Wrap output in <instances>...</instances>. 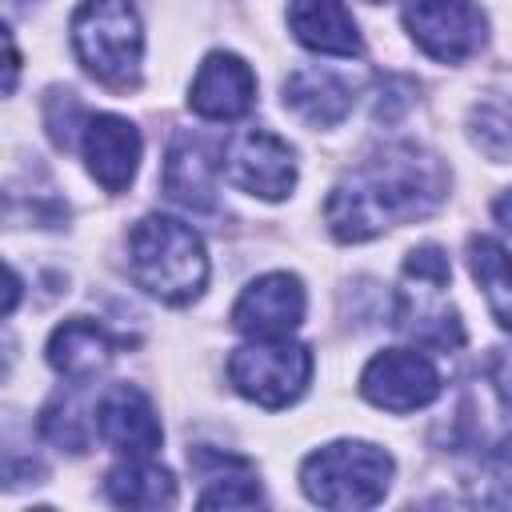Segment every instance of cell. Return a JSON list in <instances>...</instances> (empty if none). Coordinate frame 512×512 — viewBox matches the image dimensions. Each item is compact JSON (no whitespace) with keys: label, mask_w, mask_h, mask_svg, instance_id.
<instances>
[{"label":"cell","mask_w":512,"mask_h":512,"mask_svg":"<svg viewBox=\"0 0 512 512\" xmlns=\"http://www.w3.org/2000/svg\"><path fill=\"white\" fill-rule=\"evenodd\" d=\"M104 496L120 508H168L176 500V480L152 456H128L104 480Z\"/></svg>","instance_id":"cell-19"},{"label":"cell","mask_w":512,"mask_h":512,"mask_svg":"<svg viewBox=\"0 0 512 512\" xmlns=\"http://www.w3.org/2000/svg\"><path fill=\"white\" fill-rule=\"evenodd\" d=\"M360 392L368 404L388 412H416L440 396V372L424 352L388 348L376 352L360 372Z\"/></svg>","instance_id":"cell-9"},{"label":"cell","mask_w":512,"mask_h":512,"mask_svg":"<svg viewBox=\"0 0 512 512\" xmlns=\"http://www.w3.org/2000/svg\"><path fill=\"white\" fill-rule=\"evenodd\" d=\"M128 272L148 296L188 304L208 284V252L184 220L156 212L128 232Z\"/></svg>","instance_id":"cell-2"},{"label":"cell","mask_w":512,"mask_h":512,"mask_svg":"<svg viewBox=\"0 0 512 512\" xmlns=\"http://www.w3.org/2000/svg\"><path fill=\"white\" fill-rule=\"evenodd\" d=\"M448 256L436 244H420L408 252L400 288H396V328L412 336L424 348H460L464 344V324L448 300Z\"/></svg>","instance_id":"cell-3"},{"label":"cell","mask_w":512,"mask_h":512,"mask_svg":"<svg viewBox=\"0 0 512 512\" xmlns=\"http://www.w3.org/2000/svg\"><path fill=\"white\" fill-rule=\"evenodd\" d=\"M492 216H496L504 228H512V188H508L504 196H496V204H492Z\"/></svg>","instance_id":"cell-25"},{"label":"cell","mask_w":512,"mask_h":512,"mask_svg":"<svg viewBox=\"0 0 512 512\" xmlns=\"http://www.w3.org/2000/svg\"><path fill=\"white\" fill-rule=\"evenodd\" d=\"M12 4H28V0H12Z\"/></svg>","instance_id":"cell-26"},{"label":"cell","mask_w":512,"mask_h":512,"mask_svg":"<svg viewBox=\"0 0 512 512\" xmlns=\"http://www.w3.org/2000/svg\"><path fill=\"white\" fill-rule=\"evenodd\" d=\"M380 92H388V100H384V96L376 100V116H380V120H396L404 108H412V96H416V88H412L408 80H400V76H388V80L380 84Z\"/></svg>","instance_id":"cell-23"},{"label":"cell","mask_w":512,"mask_h":512,"mask_svg":"<svg viewBox=\"0 0 512 512\" xmlns=\"http://www.w3.org/2000/svg\"><path fill=\"white\" fill-rule=\"evenodd\" d=\"M224 176L232 188L260 196V200H284L296 184V156L292 148L268 132V128H244L224 140Z\"/></svg>","instance_id":"cell-8"},{"label":"cell","mask_w":512,"mask_h":512,"mask_svg":"<svg viewBox=\"0 0 512 512\" xmlns=\"http://www.w3.org/2000/svg\"><path fill=\"white\" fill-rule=\"evenodd\" d=\"M224 144L212 136H196V132H176L168 152H164V192L192 208V212H208L216 208V176L224 172Z\"/></svg>","instance_id":"cell-11"},{"label":"cell","mask_w":512,"mask_h":512,"mask_svg":"<svg viewBox=\"0 0 512 512\" xmlns=\"http://www.w3.org/2000/svg\"><path fill=\"white\" fill-rule=\"evenodd\" d=\"M80 148H84L88 172L104 192H124L132 184L140 164V132L124 116H112V112L88 116L80 132Z\"/></svg>","instance_id":"cell-14"},{"label":"cell","mask_w":512,"mask_h":512,"mask_svg":"<svg viewBox=\"0 0 512 512\" xmlns=\"http://www.w3.org/2000/svg\"><path fill=\"white\" fill-rule=\"evenodd\" d=\"M256 104V76L236 52H208L188 88V108L204 120H240Z\"/></svg>","instance_id":"cell-13"},{"label":"cell","mask_w":512,"mask_h":512,"mask_svg":"<svg viewBox=\"0 0 512 512\" xmlns=\"http://www.w3.org/2000/svg\"><path fill=\"white\" fill-rule=\"evenodd\" d=\"M188 464L204 484L196 496L200 508H248V504L264 500L260 476L244 456L216 452V448H192Z\"/></svg>","instance_id":"cell-16"},{"label":"cell","mask_w":512,"mask_h":512,"mask_svg":"<svg viewBox=\"0 0 512 512\" xmlns=\"http://www.w3.org/2000/svg\"><path fill=\"white\" fill-rule=\"evenodd\" d=\"M288 28L304 48H312L320 56L352 60L364 52L360 28H356L352 12L344 8V0H292L288 4Z\"/></svg>","instance_id":"cell-15"},{"label":"cell","mask_w":512,"mask_h":512,"mask_svg":"<svg viewBox=\"0 0 512 512\" xmlns=\"http://www.w3.org/2000/svg\"><path fill=\"white\" fill-rule=\"evenodd\" d=\"M72 52L108 88L140 80L144 32L132 0H80L72 12Z\"/></svg>","instance_id":"cell-4"},{"label":"cell","mask_w":512,"mask_h":512,"mask_svg":"<svg viewBox=\"0 0 512 512\" xmlns=\"http://www.w3.org/2000/svg\"><path fill=\"white\" fill-rule=\"evenodd\" d=\"M44 124H48V136L60 148H72L76 144V128L84 132V124H88V112L80 108L76 92H52L44 100Z\"/></svg>","instance_id":"cell-22"},{"label":"cell","mask_w":512,"mask_h":512,"mask_svg":"<svg viewBox=\"0 0 512 512\" xmlns=\"http://www.w3.org/2000/svg\"><path fill=\"white\" fill-rule=\"evenodd\" d=\"M404 28L420 52L440 64H460L488 40V20L472 0H408Z\"/></svg>","instance_id":"cell-7"},{"label":"cell","mask_w":512,"mask_h":512,"mask_svg":"<svg viewBox=\"0 0 512 512\" xmlns=\"http://www.w3.org/2000/svg\"><path fill=\"white\" fill-rule=\"evenodd\" d=\"M92 432H96V416L88 420L84 408L72 400V396H56L52 404H44L40 412V436L56 448H68V452H84L92 444Z\"/></svg>","instance_id":"cell-21"},{"label":"cell","mask_w":512,"mask_h":512,"mask_svg":"<svg viewBox=\"0 0 512 512\" xmlns=\"http://www.w3.org/2000/svg\"><path fill=\"white\" fill-rule=\"evenodd\" d=\"M372 4H380V0H372Z\"/></svg>","instance_id":"cell-27"},{"label":"cell","mask_w":512,"mask_h":512,"mask_svg":"<svg viewBox=\"0 0 512 512\" xmlns=\"http://www.w3.org/2000/svg\"><path fill=\"white\" fill-rule=\"evenodd\" d=\"M448 196V168L420 144H388L356 164L328 196L324 220L336 240L360 244L384 228L432 216Z\"/></svg>","instance_id":"cell-1"},{"label":"cell","mask_w":512,"mask_h":512,"mask_svg":"<svg viewBox=\"0 0 512 512\" xmlns=\"http://www.w3.org/2000/svg\"><path fill=\"white\" fill-rule=\"evenodd\" d=\"M488 384H492L496 400L512 412V348H496L488 356Z\"/></svg>","instance_id":"cell-24"},{"label":"cell","mask_w":512,"mask_h":512,"mask_svg":"<svg viewBox=\"0 0 512 512\" xmlns=\"http://www.w3.org/2000/svg\"><path fill=\"white\" fill-rule=\"evenodd\" d=\"M116 348L120 340L104 324L88 316H72L48 336V364L68 380H88L116 356Z\"/></svg>","instance_id":"cell-17"},{"label":"cell","mask_w":512,"mask_h":512,"mask_svg":"<svg viewBox=\"0 0 512 512\" xmlns=\"http://www.w3.org/2000/svg\"><path fill=\"white\" fill-rule=\"evenodd\" d=\"M284 104L312 128L340 124L352 108V88L328 68H296L284 80Z\"/></svg>","instance_id":"cell-18"},{"label":"cell","mask_w":512,"mask_h":512,"mask_svg":"<svg viewBox=\"0 0 512 512\" xmlns=\"http://www.w3.org/2000/svg\"><path fill=\"white\" fill-rule=\"evenodd\" d=\"M304 284L292 272H268L260 280H252L236 304H232V328L264 340V336H288L304 324Z\"/></svg>","instance_id":"cell-10"},{"label":"cell","mask_w":512,"mask_h":512,"mask_svg":"<svg viewBox=\"0 0 512 512\" xmlns=\"http://www.w3.org/2000/svg\"><path fill=\"white\" fill-rule=\"evenodd\" d=\"M96 436L120 456H152L164 428L152 400L136 384H108L96 400Z\"/></svg>","instance_id":"cell-12"},{"label":"cell","mask_w":512,"mask_h":512,"mask_svg":"<svg viewBox=\"0 0 512 512\" xmlns=\"http://www.w3.org/2000/svg\"><path fill=\"white\" fill-rule=\"evenodd\" d=\"M468 268H472L476 284L484 288V300H488V312L496 316V324L512 332V256H508V248L492 236H472Z\"/></svg>","instance_id":"cell-20"},{"label":"cell","mask_w":512,"mask_h":512,"mask_svg":"<svg viewBox=\"0 0 512 512\" xmlns=\"http://www.w3.org/2000/svg\"><path fill=\"white\" fill-rule=\"evenodd\" d=\"M312 376V352L288 336H264L228 356V380L232 388L260 404V408H284L292 404Z\"/></svg>","instance_id":"cell-6"},{"label":"cell","mask_w":512,"mask_h":512,"mask_svg":"<svg viewBox=\"0 0 512 512\" xmlns=\"http://www.w3.org/2000/svg\"><path fill=\"white\" fill-rule=\"evenodd\" d=\"M392 480V456L368 440H332L300 464V488L324 508H372Z\"/></svg>","instance_id":"cell-5"}]
</instances>
